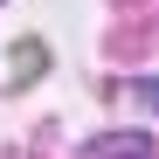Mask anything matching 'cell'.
I'll use <instances>...</instances> for the list:
<instances>
[{
  "mask_svg": "<svg viewBox=\"0 0 159 159\" xmlns=\"http://www.w3.org/2000/svg\"><path fill=\"white\" fill-rule=\"evenodd\" d=\"M83 159H152V131H125V139H97V145H83Z\"/></svg>",
  "mask_w": 159,
  "mask_h": 159,
  "instance_id": "1",
  "label": "cell"
},
{
  "mask_svg": "<svg viewBox=\"0 0 159 159\" xmlns=\"http://www.w3.org/2000/svg\"><path fill=\"white\" fill-rule=\"evenodd\" d=\"M139 97H145V104H159V83H139Z\"/></svg>",
  "mask_w": 159,
  "mask_h": 159,
  "instance_id": "2",
  "label": "cell"
}]
</instances>
